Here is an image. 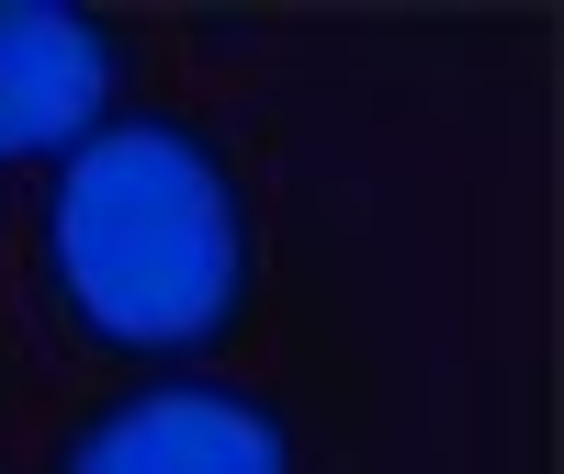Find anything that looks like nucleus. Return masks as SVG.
Listing matches in <instances>:
<instances>
[{"label":"nucleus","mask_w":564,"mask_h":474,"mask_svg":"<svg viewBox=\"0 0 564 474\" xmlns=\"http://www.w3.org/2000/svg\"><path fill=\"white\" fill-rule=\"evenodd\" d=\"M45 294L90 351L204 373L226 340H249L260 305V204L238 159L193 114H113L45 170L34 193Z\"/></svg>","instance_id":"obj_1"},{"label":"nucleus","mask_w":564,"mask_h":474,"mask_svg":"<svg viewBox=\"0 0 564 474\" xmlns=\"http://www.w3.org/2000/svg\"><path fill=\"white\" fill-rule=\"evenodd\" d=\"M124 114V34L79 0H0V170H57L90 125Z\"/></svg>","instance_id":"obj_3"},{"label":"nucleus","mask_w":564,"mask_h":474,"mask_svg":"<svg viewBox=\"0 0 564 474\" xmlns=\"http://www.w3.org/2000/svg\"><path fill=\"white\" fill-rule=\"evenodd\" d=\"M45 474H294V418L226 373H135L68 418Z\"/></svg>","instance_id":"obj_2"}]
</instances>
